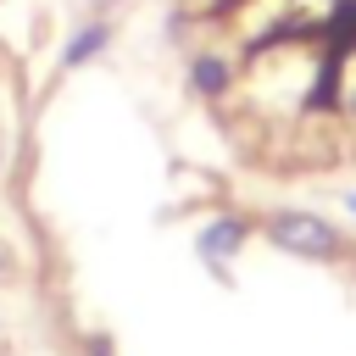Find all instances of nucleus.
<instances>
[{"label": "nucleus", "instance_id": "nucleus-2", "mask_svg": "<svg viewBox=\"0 0 356 356\" xmlns=\"http://www.w3.org/2000/svg\"><path fill=\"white\" fill-rule=\"evenodd\" d=\"M245 239H250V222L234 217V211H217V217H206V228L195 234V256H200L211 273H228V261L245 250Z\"/></svg>", "mask_w": 356, "mask_h": 356}, {"label": "nucleus", "instance_id": "nucleus-1", "mask_svg": "<svg viewBox=\"0 0 356 356\" xmlns=\"http://www.w3.org/2000/svg\"><path fill=\"white\" fill-rule=\"evenodd\" d=\"M267 239L278 250L300 256V261H339L345 256V239L323 217H312V211H273L267 217Z\"/></svg>", "mask_w": 356, "mask_h": 356}, {"label": "nucleus", "instance_id": "nucleus-4", "mask_svg": "<svg viewBox=\"0 0 356 356\" xmlns=\"http://www.w3.org/2000/svg\"><path fill=\"white\" fill-rule=\"evenodd\" d=\"M106 44H111V22H106V17H89V22H83V28L67 39V50H61V67H67V72H72V67H89V61H95Z\"/></svg>", "mask_w": 356, "mask_h": 356}, {"label": "nucleus", "instance_id": "nucleus-5", "mask_svg": "<svg viewBox=\"0 0 356 356\" xmlns=\"http://www.w3.org/2000/svg\"><path fill=\"white\" fill-rule=\"evenodd\" d=\"M345 211H350V217H356V189H345Z\"/></svg>", "mask_w": 356, "mask_h": 356}, {"label": "nucleus", "instance_id": "nucleus-3", "mask_svg": "<svg viewBox=\"0 0 356 356\" xmlns=\"http://www.w3.org/2000/svg\"><path fill=\"white\" fill-rule=\"evenodd\" d=\"M189 89H195L200 100H222V95L234 89V61H228L222 50H195V56H189Z\"/></svg>", "mask_w": 356, "mask_h": 356}, {"label": "nucleus", "instance_id": "nucleus-6", "mask_svg": "<svg viewBox=\"0 0 356 356\" xmlns=\"http://www.w3.org/2000/svg\"><path fill=\"white\" fill-rule=\"evenodd\" d=\"M0 273H6V256H0Z\"/></svg>", "mask_w": 356, "mask_h": 356}]
</instances>
